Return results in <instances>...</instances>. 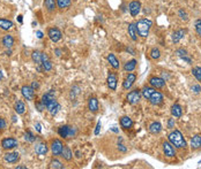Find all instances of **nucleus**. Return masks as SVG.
Wrapping results in <instances>:
<instances>
[{
    "mask_svg": "<svg viewBox=\"0 0 201 169\" xmlns=\"http://www.w3.org/2000/svg\"><path fill=\"white\" fill-rule=\"evenodd\" d=\"M178 16L180 18L182 21H188V14H187L186 11H184L183 8H180L178 11Z\"/></svg>",
    "mask_w": 201,
    "mask_h": 169,
    "instance_id": "58836bf2",
    "label": "nucleus"
},
{
    "mask_svg": "<svg viewBox=\"0 0 201 169\" xmlns=\"http://www.w3.org/2000/svg\"><path fill=\"white\" fill-rule=\"evenodd\" d=\"M51 169H62L64 168V165L61 163L59 160H57V159H53V160H51L50 162V166H49Z\"/></svg>",
    "mask_w": 201,
    "mask_h": 169,
    "instance_id": "c9c22d12",
    "label": "nucleus"
},
{
    "mask_svg": "<svg viewBox=\"0 0 201 169\" xmlns=\"http://www.w3.org/2000/svg\"><path fill=\"white\" fill-rule=\"evenodd\" d=\"M128 11L131 13L133 18H135L139 15V13L141 12V3L138 1V0H134V1H131L128 5Z\"/></svg>",
    "mask_w": 201,
    "mask_h": 169,
    "instance_id": "0eeeda50",
    "label": "nucleus"
},
{
    "mask_svg": "<svg viewBox=\"0 0 201 169\" xmlns=\"http://www.w3.org/2000/svg\"><path fill=\"white\" fill-rule=\"evenodd\" d=\"M111 130L113 131V132H118V129H117V128H116V127H113V128H112Z\"/></svg>",
    "mask_w": 201,
    "mask_h": 169,
    "instance_id": "052dcab7",
    "label": "nucleus"
},
{
    "mask_svg": "<svg viewBox=\"0 0 201 169\" xmlns=\"http://www.w3.org/2000/svg\"><path fill=\"white\" fill-rule=\"evenodd\" d=\"M1 43H3V45L5 47H7V49H11L13 44H14V38H13V36L11 35H5L1 39Z\"/></svg>",
    "mask_w": 201,
    "mask_h": 169,
    "instance_id": "a878e982",
    "label": "nucleus"
},
{
    "mask_svg": "<svg viewBox=\"0 0 201 169\" xmlns=\"http://www.w3.org/2000/svg\"><path fill=\"white\" fill-rule=\"evenodd\" d=\"M80 95V88L79 86H73L72 88V91H71V98H75L76 95Z\"/></svg>",
    "mask_w": 201,
    "mask_h": 169,
    "instance_id": "37998d69",
    "label": "nucleus"
},
{
    "mask_svg": "<svg viewBox=\"0 0 201 169\" xmlns=\"http://www.w3.org/2000/svg\"><path fill=\"white\" fill-rule=\"evenodd\" d=\"M106 82H108V86L110 88V90L116 91V89H117V84H118V78H117V75L111 71V73L109 74Z\"/></svg>",
    "mask_w": 201,
    "mask_h": 169,
    "instance_id": "2eb2a0df",
    "label": "nucleus"
},
{
    "mask_svg": "<svg viewBox=\"0 0 201 169\" xmlns=\"http://www.w3.org/2000/svg\"><path fill=\"white\" fill-rule=\"evenodd\" d=\"M137 64H138V61L135 60V59H132V60L127 61V62L124 64V70L131 73V71H133L135 68H137Z\"/></svg>",
    "mask_w": 201,
    "mask_h": 169,
    "instance_id": "c756f323",
    "label": "nucleus"
},
{
    "mask_svg": "<svg viewBox=\"0 0 201 169\" xmlns=\"http://www.w3.org/2000/svg\"><path fill=\"white\" fill-rule=\"evenodd\" d=\"M182 114H183V108H182V106L179 104H173L171 106V115L173 117H180L182 116Z\"/></svg>",
    "mask_w": 201,
    "mask_h": 169,
    "instance_id": "b1692460",
    "label": "nucleus"
},
{
    "mask_svg": "<svg viewBox=\"0 0 201 169\" xmlns=\"http://www.w3.org/2000/svg\"><path fill=\"white\" fill-rule=\"evenodd\" d=\"M156 89H154L153 86H144V88H142V90H141V95L144 97V99H149V97L151 95V93L155 91Z\"/></svg>",
    "mask_w": 201,
    "mask_h": 169,
    "instance_id": "2f4dec72",
    "label": "nucleus"
},
{
    "mask_svg": "<svg viewBox=\"0 0 201 169\" xmlns=\"http://www.w3.org/2000/svg\"><path fill=\"white\" fill-rule=\"evenodd\" d=\"M5 128H6V121L0 117V130H3Z\"/></svg>",
    "mask_w": 201,
    "mask_h": 169,
    "instance_id": "09e8293b",
    "label": "nucleus"
},
{
    "mask_svg": "<svg viewBox=\"0 0 201 169\" xmlns=\"http://www.w3.org/2000/svg\"><path fill=\"white\" fill-rule=\"evenodd\" d=\"M151 27H153V21L149 20V18H141V20H139L137 23L138 35L144 37V38L148 37Z\"/></svg>",
    "mask_w": 201,
    "mask_h": 169,
    "instance_id": "f03ea898",
    "label": "nucleus"
},
{
    "mask_svg": "<svg viewBox=\"0 0 201 169\" xmlns=\"http://www.w3.org/2000/svg\"><path fill=\"white\" fill-rule=\"evenodd\" d=\"M76 156H78V158H80V156H81V155H80V152H76Z\"/></svg>",
    "mask_w": 201,
    "mask_h": 169,
    "instance_id": "0e129e2a",
    "label": "nucleus"
},
{
    "mask_svg": "<svg viewBox=\"0 0 201 169\" xmlns=\"http://www.w3.org/2000/svg\"><path fill=\"white\" fill-rule=\"evenodd\" d=\"M194 27H195V32L199 37H201V18H198L195 23H194Z\"/></svg>",
    "mask_w": 201,
    "mask_h": 169,
    "instance_id": "a19ab883",
    "label": "nucleus"
},
{
    "mask_svg": "<svg viewBox=\"0 0 201 169\" xmlns=\"http://www.w3.org/2000/svg\"><path fill=\"white\" fill-rule=\"evenodd\" d=\"M149 84L154 89H163L165 86V81L158 76H151L149 78Z\"/></svg>",
    "mask_w": 201,
    "mask_h": 169,
    "instance_id": "1a4fd4ad",
    "label": "nucleus"
},
{
    "mask_svg": "<svg viewBox=\"0 0 201 169\" xmlns=\"http://www.w3.org/2000/svg\"><path fill=\"white\" fill-rule=\"evenodd\" d=\"M163 95H162L160 91H156L155 90L153 93H151V95L149 97V102H150L151 105H154V106H160L163 102Z\"/></svg>",
    "mask_w": 201,
    "mask_h": 169,
    "instance_id": "6e6552de",
    "label": "nucleus"
},
{
    "mask_svg": "<svg viewBox=\"0 0 201 169\" xmlns=\"http://www.w3.org/2000/svg\"><path fill=\"white\" fill-rule=\"evenodd\" d=\"M53 99H56V97H54V90H50L47 93H45V95L42 97V102H43V105L45 106L47 102L53 100Z\"/></svg>",
    "mask_w": 201,
    "mask_h": 169,
    "instance_id": "7c9ffc66",
    "label": "nucleus"
},
{
    "mask_svg": "<svg viewBox=\"0 0 201 169\" xmlns=\"http://www.w3.org/2000/svg\"><path fill=\"white\" fill-rule=\"evenodd\" d=\"M4 159L5 161L8 162V163H16L20 160V154H19L18 152H11V153L5 154Z\"/></svg>",
    "mask_w": 201,
    "mask_h": 169,
    "instance_id": "a211bd4d",
    "label": "nucleus"
},
{
    "mask_svg": "<svg viewBox=\"0 0 201 169\" xmlns=\"http://www.w3.org/2000/svg\"><path fill=\"white\" fill-rule=\"evenodd\" d=\"M176 54H177L178 56H182V55H186V54H188V53H187L186 49H176Z\"/></svg>",
    "mask_w": 201,
    "mask_h": 169,
    "instance_id": "a18cd8bd",
    "label": "nucleus"
},
{
    "mask_svg": "<svg viewBox=\"0 0 201 169\" xmlns=\"http://www.w3.org/2000/svg\"><path fill=\"white\" fill-rule=\"evenodd\" d=\"M3 78H4V75H3V73L0 71V79H3Z\"/></svg>",
    "mask_w": 201,
    "mask_h": 169,
    "instance_id": "680f3d73",
    "label": "nucleus"
},
{
    "mask_svg": "<svg viewBox=\"0 0 201 169\" xmlns=\"http://www.w3.org/2000/svg\"><path fill=\"white\" fill-rule=\"evenodd\" d=\"M62 148H64V145H62L60 139L52 141V143H51V151H52L53 155H60L61 152H62Z\"/></svg>",
    "mask_w": 201,
    "mask_h": 169,
    "instance_id": "9b49d317",
    "label": "nucleus"
},
{
    "mask_svg": "<svg viewBox=\"0 0 201 169\" xmlns=\"http://www.w3.org/2000/svg\"><path fill=\"white\" fill-rule=\"evenodd\" d=\"M49 151V147L45 143H37L35 145V152H36L38 155H45Z\"/></svg>",
    "mask_w": 201,
    "mask_h": 169,
    "instance_id": "aec40b11",
    "label": "nucleus"
},
{
    "mask_svg": "<svg viewBox=\"0 0 201 169\" xmlns=\"http://www.w3.org/2000/svg\"><path fill=\"white\" fill-rule=\"evenodd\" d=\"M127 31H128V36L131 37L133 42H137L138 40V30H137V23L134 22H131L128 24V28H127Z\"/></svg>",
    "mask_w": 201,
    "mask_h": 169,
    "instance_id": "f3484780",
    "label": "nucleus"
},
{
    "mask_svg": "<svg viewBox=\"0 0 201 169\" xmlns=\"http://www.w3.org/2000/svg\"><path fill=\"white\" fill-rule=\"evenodd\" d=\"M150 58H151V59H154V60H157V59H160V58H161V51H160L158 49H156V47L151 49Z\"/></svg>",
    "mask_w": 201,
    "mask_h": 169,
    "instance_id": "e433bc0d",
    "label": "nucleus"
},
{
    "mask_svg": "<svg viewBox=\"0 0 201 169\" xmlns=\"http://www.w3.org/2000/svg\"><path fill=\"white\" fill-rule=\"evenodd\" d=\"M191 90H192V92H194V93H200L201 92V86L200 85H198V84H194L191 86Z\"/></svg>",
    "mask_w": 201,
    "mask_h": 169,
    "instance_id": "c03bdc74",
    "label": "nucleus"
},
{
    "mask_svg": "<svg viewBox=\"0 0 201 169\" xmlns=\"http://www.w3.org/2000/svg\"><path fill=\"white\" fill-rule=\"evenodd\" d=\"M186 35V30L185 29H179V30H176V31L173 32L172 36H171V39H172V43L173 44H178V43L182 40V39L185 37Z\"/></svg>",
    "mask_w": 201,
    "mask_h": 169,
    "instance_id": "dca6fc26",
    "label": "nucleus"
},
{
    "mask_svg": "<svg viewBox=\"0 0 201 169\" xmlns=\"http://www.w3.org/2000/svg\"><path fill=\"white\" fill-rule=\"evenodd\" d=\"M22 18H23L22 15H19V16H18V20H19V22H20V23H22V22H23V20H22Z\"/></svg>",
    "mask_w": 201,
    "mask_h": 169,
    "instance_id": "13d9d810",
    "label": "nucleus"
},
{
    "mask_svg": "<svg viewBox=\"0 0 201 169\" xmlns=\"http://www.w3.org/2000/svg\"><path fill=\"white\" fill-rule=\"evenodd\" d=\"M148 129H149V132H150V134L157 135L162 131V124L160 123V122H157V121H155V122L150 123V125H149Z\"/></svg>",
    "mask_w": 201,
    "mask_h": 169,
    "instance_id": "5701e85b",
    "label": "nucleus"
},
{
    "mask_svg": "<svg viewBox=\"0 0 201 169\" xmlns=\"http://www.w3.org/2000/svg\"><path fill=\"white\" fill-rule=\"evenodd\" d=\"M173 125H175V119H169V121H168V128L171 129V128H173Z\"/></svg>",
    "mask_w": 201,
    "mask_h": 169,
    "instance_id": "8fccbe9b",
    "label": "nucleus"
},
{
    "mask_svg": "<svg viewBox=\"0 0 201 169\" xmlns=\"http://www.w3.org/2000/svg\"><path fill=\"white\" fill-rule=\"evenodd\" d=\"M21 92H22V95L27 100H34L35 98V90L31 88V86H29V85H23L21 89Z\"/></svg>",
    "mask_w": 201,
    "mask_h": 169,
    "instance_id": "9d476101",
    "label": "nucleus"
},
{
    "mask_svg": "<svg viewBox=\"0 0 201 169\" xmlns=\"http://www.w3.org/2000/svg\"><path fill=\"white\" fill-rule=\"evenodd\" d=\"M45 108L50 112L51 115H56V114L59 112V109H60V105L58 104V101L56 99H53V100L49 101L46 105H45Z\"/></svg>",
    "mask_w": 201,
    "mask_h": 169,
    "instance_id": "4468645a",
    "label": "nucleus"
},
{
    "mask_svg": "<svg viewBox=\"0 0 201 169\" xmlns=\"http://www.w3.org/2000/svg\"><path fill=\"white\" fill-rule=\"evenodd\" d=\"M14 109H15V112L18 113V114H23V113L25 112V105H24V102L21 101V100H18V101L15 102Z\"/></svg>",
    "mask_w": 201,
    "mask_h": 169,
    "instance_id": "473e14b6",
    "label": "nucleus"
},
{
    "mask_svg": "<svg viewBox=\"0 0 201 169\" xmlns=\"http://www.w3.org/2000/svg\"><path fill=\"white\" fill-rule=\"evenodd\" d=\"M168 139H169L170 143L176 148H185L187 146L186 141H185L183 134H182L179 130L171 131L169 134V136H168Z\"/></svg>",
    "mask_w": 201,
    "mask_h": 169,
    "instance_id": "f257e3e1",
    "label": "nucleus"
},
{
    "mask_svg": "<svg viewBox=\"0 0 201 169\" xmlns=\"http://www.w3.org/2000/svg\"><path fill=\"white\" fill-rule=\"evenodd\" d=\"M24 139L27 141H29V143H34L35 141V139H36V137L32 135L31 131H25V134H24Z\"/></svg>",
    "mask_w": 201,
    "mask_h": 169,
    "instance_id": "ea45409f",
    "label": "nucleus"
},
{
    "mask_svg": "<svg viewBox=\"0 0 201 169\" xmlns=\"http://www.w3.org/2000/svg\"><path fill=\"white\" fill-rule=\"evenodd\" d=\"M179 58L182 59V60L186 61L188 64H192V59H191L190 56H188V54H186V55H182V56H179Z\"/></svg>",
    "mask_w": 201,
    "mask_h": 169,
    "instance_id": "49530a36",
    "label": "nucleus"
},
{
    "mask_svg": "<svg viewBox=\"0 0 201 169\" xmlns=\"http://www.w3.org/2000/svg\"><path fill=\"white\" fill-rule=\"evenodd\" d=\"M35 128H36V130L38 131V132H42V125H41V123L35 124Z\"/></svg>",
    "mask_w": 201,
    "mask_h": 169,
    "instance_id": "6e6d98bb",
    "label": "nucleus"
},
{
    "mask_svg": "<svg viewBox=\"0 0 201 169\" xmlns=\"http://www.w3.org/2000/svg\"><path fill=\"white\" fill-rule=\"evenodd\" d=\"M108 61L110 62V64H111V67L113 68V69H119V67H120V64H119L118 59L116 58L115 54L110 53V54L108 55Z\"/></svg>",
    "mask_w": 201,
    "mask_h": 169,
    "instance_id": "c85d7f7f",
    "label": "nucleus"
},
{
    "mask_svg": "<svg viewBox=\"0 0 201 169\" xmlns=\"http://www.w3.org/2000/svg\"><path fill=\"white\" fill-rule=\"evenodd\" d=\"M98 107H100V105H98V100H97V98H95V97H90L89 100H88V108H89L90 112L96 113L97 110H98Z\"/></svg>",
    "mask_w": 201,
    "mask_h": 169,
    "instance_id": "6ab92c4d",
    "label": "nucleus"
},
{
    "mask_svg": "<svg viewBox=\"0 0 201 169\" xmlns=\"http://www.w3.org/2000/svg\"><path fill=\"white\" fill-rule=\"evenodd\" d=\"M11 49H9V51H6V54H7V55H11Z\"/></svg>",
    "mask_w": 201,
    "mask_h": 169,
    "instance_id": "e2e57ef3",
    "label": "nucleus"
},
{
    "mask_svg": "<svg viewBox=\"0 0 201 169\" xmlns=\"http://www.w3.org/2000/svg\"><path fill=\"white\" fill-rule=\"evenodd\" d=\"M192 74L195 78H197L198 81H201V67H193L192 69Z\"/></svg>",
    "mask_w": 201,
    "mask_h": 169,
    "instance_id": "4c0bfd02",
    "label": "nucleus"
},
{
    "mask_svg": "<svg viewBox=\"0 0 201 169\" xmlns=\"http://www.w3.org/2000/svg\"><path fill=\"white\" fill-rule=\"evenodd\" d=\"M162 146H163V153L166 158H173L176 155V150L170 141H164L162 144Z\"/></svg>",
    "mask_w": 201,
    "mask_h": 169,
    "instance_id": "39448f33",
    "label": "nucleus"
},
{
    "mask_svg": "<svg viewBox=\"0 0 201 169\" xmlns=\"http://www.w3.org/2000/svg\"><path fill=\"white\" fill-rule=\"evenodd\" d=\"M36 36H37V38H43V32L42 31H36Z\"/></svg>",
    "mask_w": 201,
    "mask_h": 169,
    "instance_id": "4d7b16f0",
    "label": "nucleus"
},
{
    "mask_svg": "<svg viewBox=\"0 0 201 169\" xmlns=\"http://www.w3.org/2000/svg\"><path fill=\"white\" fill-rule=\"evenodd\" d=\"M31 88L34 89V90H35V89H38L40 88V84H38V82H32V84H31Z\"/></svg>",
    "mask_w": 201,
    "mask_h": 169,
    "instance_id": "864d4df0",
    "label": "nucleus"
},
{
    "mask_svg": "<svg viewBox=\"0 0 201 169\" xmlns=\"http://www.w3.org/2000/svg\"><path fill=\"white\" fill-rule=\"evenodd\" d=\"M44 7L49 13H53L57 8V0H44Z\"/></svg>",
    "mask_w": 201,
    "mask_h": 169,
    "instance_id": "4be33fe9",
    "label": "nucleus"
},
{
    "mask_svg": "<svg viewBox=\"0 0 201 169\" xmlns=\"http://www.w3.org/2000/svg\"><path fill=\"white\" fill-rule=\"evenodd\" d=\"M42 67L45 71H50L52 69V62L50 60H46V61H43L42 62Z\"/></svg>",
    "mask_w": 201,
    "mask_h": 169,
    "instance_id": "79ce46f5",
    "label": "nucleus"
},
{
    "mask_svg": "<svg viewBox=\"0 0 201 169\" xmlns=\"http://www.w3.org/2000/svg\"><path fill=\"white\" fill-rule=\"evenodd\" d=\"M162 78H163V79H164V81L166 82V81H168V79L170 78V75L168 74V73H165V71H163V73H162Z\"/></svg>",
    "mask_w": 201,
    "mask_h": 169,
    "instance_id": "603ef678",
    "label": "nucleus"
},
{
    "mask_svg": "<svg viewBox=\"0 0 201 169\" xmlns=\"http://www.w3.org/2000/svg\"><path fill=\"white\" fill-rule=\"evenodd\" d=\"M47 36H49V38H50L53 43L59 42V40L62 38V33H61V31L58 28H54V27L53 28H50L47 30Z\"/></svg>",
    "mask_w": 201,
    "mask_h": 169,
    "instance_id": "423d86ee",
    "label": "nucleus"
},
{
    "mask_svg": "<svg viewBox=\"0 0 201 169\" xmlns=\"http://www.w3.org/2000/svg\"><path fill=\"white\" fill-rule=\"evenodd\" d=\"M58 135L62 138H73L75 137L76 135V129L71 125H61L58 128Z\"/></svg>",
    "mask_w": 201,
    "mask_h": 169,
    "instance_id": "7ed1b4c3",
    "label": "nucleus"
},
{
    "mask_svg": "<svg viewBox=\"0 0 201 169\" xmlns=\"http://www.w3.org/2000/svg\"><path fill=\"white\" fill-rule=\"evenodd\" d=\"M14 23L11 21V20H6V18H0V29L3 30H9V29L13 28Z\"/></svg>",
    "mask_w": 201,
    "mask_h": 169,
    "instance_id": "cd10ccee",
    "label": "nucleus"
},
{
    "mask_svg": "<svg viewBox=\"0 0 201 169\" xmlns=\"http://www.w3.org/2000/svg\"><path fill=\"white\" fill-rule=\"evenodd\" d=\"M120 127L124 129V130H127V129H131L133 127V121L131 117L128 116H122L120 117Z\"/></svg>",
    "mask_w": 201,
    "mask_h": 169,
    "instance_id": "412c9836",
    "label": "nucleus"
},
{
    "mask_svg": "<svg viewBox=\"0 0 201 169\" xmlns=\"http://www.w3.org/2000/svg\"><path fill=\"white\" fill-rule=\"evenodd\" d=\"M100 127H102V124H100V122H97V125H96V129H95V132L94 134L96 135H98L100 134Z\"/></svg>",
    "mask_w": 201,
    "mask_h": 169,
    "instance_id": "3c124183",
    "label": "nucleus"
},
{
    "mask_svg": "<svg viewBox=\"0 0 201 169\" xmlns=\"http://www.w3.org/2000/svg\"><path fill=\"white\" fill-rule=\"evenodd\" d=\"M191 147L192 150H199L201 147V136L200 135H194L193 138L191 139Z\"/></svg>",
    "mask_w": 201,
    "mask_h": 169,
    "instance_id": "393cba45",
    "label": "nucleus"
},
{
    "mask_svg": "<svg viewBox=\"0 0 201 169\" xmlns=\"http://www.w3.org/2000/svg\"><path fill=\"white\" fill-rule=\"evenodd\" d=\"M18 145H19V143L15 138H5V139L1 141V146H3V148H5V150L15 148V147H18Z\"/></svg>",
    "mask_w": 201,
    "mask_h": 169,
    "instance_id": "f8f14e48",
    "label": "nucleus"
},
{
    "mask_svg": "<svg viewBox=\"0 0 201 169\" xmlns=\"http://www.w3.org/2000/svg\"><path fill=\"white\" fill-rule=\"evenodd\" d=\"M36 108L38 112H43L44 109H45V106L43 105V102L40 101V102H36Z\"/></svg>",
    "mask_w": 201,
    "mask_h": 169,
    "instance_id": "de8ad7c7",
    "label": "nucleus"
},
{
    "mask_svg": "<svg viewBox=\"0 0 201 169\" xmlns=\"http://www.w3.org/2000/svg\"><path fill=\"white\" fill-rule=\"evenodd\" d=\"M31 59L36 64H42V52L40 51H34L31 53Z\"/></svg>",
    "mask_w": 201,
    "mask_h": 169,
    "instance_id": "f704fd0d",
    "label": "nucleus"
},
{
    "mask_svg": "<svg viewBox=\"0 0 201 169\" xmlns=\"http://www.w3.org/2000/svg\"><path fill=\"white\" fill-rule=\"evenodd\" d=\"M135 81H137V75L133 74V73H129L126 76L125 79H124V82H122V88L125 89V90H128V89L132 88L133 84L135 83Z\"/></svg>",
    "mask_w": 201,
    "mask_h": 169,
    "instance_id": "ddd939ff",
    "label": "nucleus"
},
{
    "mask_svg": "<svg viewBox=\"0 0 201 169\" xmlns=\"http://www.w3.org/2000/svg\"><path fill=\"white\" fill-rule=\"evenodd\" d=\"M72 5V0H57V6L59 9H67Z\"/></svg>",
    "mask_w": 201,
    "mask_h": 169,
    "instance_id": "72a5a7b5",
    "label": "nucleus"
},
{
    "mask_svg": "<svg viewBox=\"0 0 201 169\" xmlns=\"http://www.w3.org/2000/svg\"><path fill=\"white\" fill-rule=\"evenodd\" d=\"M60 155L66 160V161H71L73 159L72 151H71V148H69L68 146H66V145H64V148H62V152H61Z\"/></svg>",
    "mask_w": 201,
    "mask_h": 169,
    "instance_id": "bb28decb",
    "label": "nucleus"
},
{
    "mask_svg": "<svg viewBox=\"0 0 201 169\" xmlns=\"http://www.w3.org/2000/svg\"><path fill=\"white\" fill-rule=\"evenodd\" d=\"M61 53H62V52H61L60 49H54V54H56L58 58H59V56H61Z\"/></svg>",
    "mask_w": 201,
    "mask_h": 169,
    "instance_id": "5fc2aeb1",
    "label": "nucleus"
},
{
    "mask_svg": "<svg viewBox=\"0 0 201 169\" xmlns=\"http://www.w3.org/2000/svg\"><path fill=\"white\" fill-rule=\"evenodd\" d=\"M16 169H27V167H24V166H18Z\"/></svg>",
    "mask_w": 201,
    "mask_h": 169,
    "instance_id": "bf43d9fd",
    "label": "nucleus"
},
{
    "mask_svg": "<svg viewBox=\"0 0 201 169\" xmlns=\"http://www.w3.org/2000/svg\"><path fill=\"white\" fill-rule=\"evenodd\" d=\"M140 98H141V90H139V89H134L133 91L128 92V95H126V99H127V101L131 105H137L138 102L140 101Z\"/></svg>",
    "mask_w": 201,
    "mask_h": 169,
    "instance_id": "20e7f679",
    "label": "nucleus"
}]
</instances>
